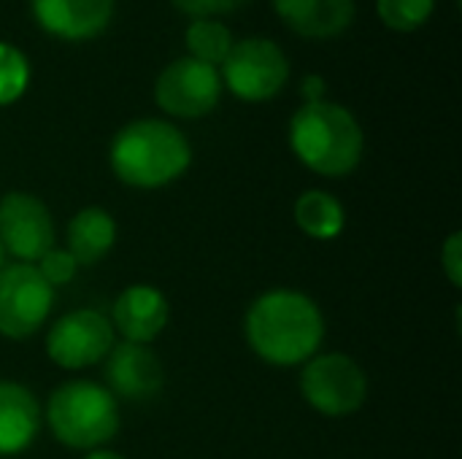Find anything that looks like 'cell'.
<instances>
[{"label":"cell","mask_w":462,"mask_h":459,"mask_svg":"<svg viewBox=\"0 0 462 459\" xmlns=\"http://www.w3.org/2000/svg\"><path fill=\"white\" fill-rule=\"evenodd\" d=\"M325 338L319 306L292 289L260 295L246 314V341L254 354L271 365L290 368L309 363Z\"/></svg>","instance_id":"1"},{"label":"cell","mask_w":462,"mask_h":459,"mask_svg":"<svg viewBox=\"0 0 462 459\" xmlns=\"http://www.w3.org/2000/svg\"><path fill=\"white\" fill-rule=\"evenodd\" d=\"M187 138L168 122L138 119L122 127L111 143V168L119 181L138 189H157L189 168Z\"/></svg>","instance_id":"2"},{"label":"cell","mask_w":462,"mask_h":459,"mask_svg":"<svg viewBox=\"0 0 462 459\" xmlns=\"http://www.w3.org/2000/svg\"><path fill=\"white\" fill-rule=\"evenodd\" d=\"M290 143L300 162L319 176H346L360 165L363 130L338 103H306L290 124Z\"/></svg>","instance_id":"3"},{"label":"cell","mask_w":462,"mask_h":459,"mask_svg":"<svg viewBox=\"0 0 462 459\" xmlns=\"http://www.w3.org/2000/svg\"><path fill=\"white\" fill-rule=\"evenodd\" d=\"M46 422L60 444L95 452L119 430L116 398L95 381H68L51 392Z\"/></svg>","instance_id":"4"},{"label":"cell","mask_w":462,"mask_h":459,"mask_svg":"<svg viewBox=\"0 0 462 459\" xmlns=\"http://www.w3.org/2000/svg\"><path fill=\"white\" fill-rule=\"evenodd\" d=\"M300 392L306 403L322 417H352L368 398V379L363 368L346 354L311 357L300 373Z\"/></svg>","instance_id":"5"},{"label":"cell","mask_w":462,"mask_h":459,"mask_svg":"<svg viewBox=\"0 0 462 459\" xmlns=\"http://www.w3.org/2000/svg\"><path fill=\"white\" fill-rule=\"evenodd\" d=\"M54 289L43 281L35 265L14 262L0 271V335L27 338L49 317Z\"/></svg>","instance_id":"6"},{"label":"cell","mask_w":462,"mask_h":459,"mask_svg":"<svg viewBox=\"0 0 462 459\" xmlns=\"http://www.w3.org/2000/svg\"><path fill=\"white\" fill-rule=\"evenodd\" d=\"M222 65L230 92L252 103L273 97L290 76L287 57L273 41L265 38H246L233 43Z\"/></svg>","instance_id":"7"},{"label":"cell","mask_w":462,"mask_h":459,"mask_svg":"<svg viewBox=\"0 0 462 459\" xmlns=\"http://www.w3.org/2000/svg\"><path fill=\"white\" fill-rule=\"evenodd\" d=\"M114 349V325L92 308H81L57 319L46 335V354L68 371L89 368Z\"/></svg>","instance_id":"8"},{"label":"cell","mask_w":462,"mask_h":459,"mask_svg":"<svg viewBox=\"0 0 462 459\" xmlns=\"http://www.w3.org/2000/svg\"><path fill=\"white\" fill-rule=\"evenodd\" d=\"M219 92H222V81L217 68L192 57H181L171 62L160 73L154 87L157 106L171 116H184V119L208 114L217 106Z\"/></svg>","instance_id":"9"},{"label":"cell","mask_w":462,"mask_h":459,"mask_svg":"<svg viewBox=\"0 0 462 459\" xmlns=\"http://www.w3.org/2000/svg\"><path fill=\"white\" fill-rule=\"evenodd\" d=\"M0 243L22 262H38L54 249V222L49 208L30 192L0 197Z\"/></svg>","instance_id":"10"},{"label":"cell","mask_w":462,"mask_h":459,"mask_svg":"<svg viewBox=\"0 0 462 459\" xmlns=\"http://www.w3.org/2000/svg\"><path fill=\"white\" fill-rule=\"evenodd\" d=\"M106 381L114 398L149 400L162 390V365L143 344H114L106 354Z\"/></svg>","instance_id":"11"},{"label":"cell","mask_w":462,"mask_h":459,"mask_svg":"<svg viewBox=\"0 0 462 459\" xmlns=\"http://www.w3.org/2000/svg\"><path fill=\"white\" fill-rule=\"evenodd\" d=\"M43 30L68 41L95 38L106 30L114 0H30Z\"/></svg>","instance_id":"12"},{"label":"cell","mask_w":462,"mask_h":459,"mask_svg":"<svg viewBox=\"0 0 462 459\" xmlns=\"http://www.w3.org/2000/svg\"><path fill=\"white\" fill-rule=\"evenodd\" d=\"M111 325L125 335V341L146 346L168 325V300L154 287H146V284L127 287L114 303Z\"/></svg>","instance_id":"13"},{"label":"cell","mask_w":462,"mask_h":459,"mask_svg":"<svg viewBox=\"0 0 462 459\" xmlns=\"http://www.w3.org/2000/svg\"><path fill=\"white\" fill-rule=\"evenodd\" d=\"M273 5L306 38H336L355 19V0H273Z\"/></svg>","instance_id":"14"},{"label":"cell","mask_w":462,"mask_h":459,"mask_svg":"<svg viewBox=\"0 0 462 459\" xmlns=\"http://www.w3.org/2000/svg\"><path fill=\"white\" fill-rule=\"evenodd\" d=\"M41 427L38 400L14 381H0V457L24 452Z\"/></svg>","instance_id":"15"},{"label":"cell","mask_w":462,"mask_h":459,"mask_svg":"<svg viewBox=\"0 0 462 459\" xmlns=\"http://www.w3.org/2000/svg\"><path fill=\"white\" fill-rule=\"evenodd\" d=\"M116 241V222L108 211L92 206L79 211L68 225V252L79 265L100 262Z\"/></svg>","instance_id":"16"},{"label":"cell","mask_w":462,"mask_h":459,"mask_svg":"<svg viewBox=\"0 0 462 459\" xmlns=\"http://www.w3.org/2000/svg\"><path fill=\"white\" fill-rule=\"evenodd\" d=\"M344 219H346L344 216V206L333 195H328L322 189H309L295 203V222H298V227L306 235L317 238V241L336 238L344 230Z\"/></svg>","instance_id":"17"},{"label":"cell","mask_w":462,"mask_h":459,"mask_svg":"<svg viewBox=\"0 0 462 459\" xmlns=\"http://www.w3.org/2000/svg\"><path fill=\"white\" fill-rule=\"evenodd\" d=\"M187 46L192 51V60H200L206 65H219L233 49L230 30L217 19H195L187 30Z\"/></svg>","instance_id":"18"},{"label":"cell","mask_w":462,"mask_h":459,"mask_svg":"<svg viewBox=\"0 0 462 459\" xmlns=\"http://www.w3.org/2000/svg\"><path fill=\"white\" fill-rule=\"evenodd\" d=\"M384 24L401 32H411L433 14V0H376Z\"/></svg>","instance_id":"19"},{"label":"cell","mask_w":462,"mask_h":459,"mask_svg":"<svg viewBox=\"0 0 462 459\" xmlns=\"http://www.w3.org/2000/svg\"><path fill=\"white\" fill-rule=\"evenodd\" d=\"M27 78H30V68L24 57L14 46L0 43V106L14 103L24 92Z\"/></svg>","instance_id":"20"},{"label":"cell","mask_w":462,"mask_h":459,"mask_svg":"<svg viewBox=\"0 0 462 459\" xmlns=\"http://www.w3.org/2000/svg\"><path fill=\"white\" fill-rule=\"evenodd\" d=\"M38 273L43 276V281L54 289L62 287L68 281H73V276L79 273V262L68 249H49L41 260H38Z\"/></svg>","instance_id":"21"},{"label":"cell","mask_w":462,"mask_h":459,"mask_svg":"<svg viewBox=\"0 0 462 459\" xmlns=\"http://www.w3.org/2000/svg\"><path fill=\"white\" fill-rule=\"evenodd\" d=\"M173 3L195 19H208L214 14H227V11L238 8L246 0H173Z\"/></svg>","instance_id":"22"},{"label":"cell","mask_w":462,"mask_h":459,"mask_svg":"<svg viewBox=\"0 0 462 459\" xmlns=\"http://www.w3.org/2000/svg\"><path fill=\"white\" fill-rule=\"evenodd\" d=\"M460 241H462V235H460V233H455V235H449L447 246L441 249L444 271H447V276H449V281H452L455 287H460V281H462V249H460Z\"/></svg>","instance_id":"23"},{"label":"cell","mask_w":462,"mask_h":459,"mask_svg":"<svg viewBox=\"0 0 462 459\" xmlns=\"http://www.w3.org/2000/svg\"><path fill=\"white\" fill-rule=\"evenodd\" d=\"M322 92H325V81L319 76H306V81H303V97H306V103L322 100Z\"/></svg>","instance_id":"24"},{"label":"cell","mask_w":462,"mask_h":459,"mask_svg":"<svg viewBox=\"0 0 462 459\" xmlns=\"http://www.w3.org/2000/svg\"><path fill=\"white\" fill-rule=\"evenodd\" d=\"M87 459H125L122 454H116V452H100V449H95V452H89Z\"/></svg>","instance_id":"25"},{"label":"cell","mask_w":462,"mask_h":459,"mask_svg":"<svg viewBox=\"0 0 462 459\" xmlns=\"http://www.w3.org/2000/svg\"><path fill=\"white\" fill-rule=\"evenodd\" d=\"M5 268V249H3V243H0V271Z\"/></svg>","instance_id":"26"}]
</instances>
